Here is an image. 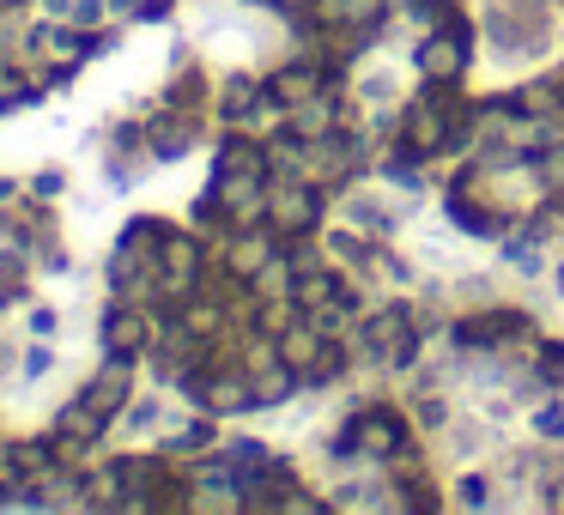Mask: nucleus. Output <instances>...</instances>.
Segmentation results:
<instances>
[{"mask_svg": "<svg viewBox=\"0 0 564 515\" xmlns=\"http://www.w3.org/2000/svg\"><path fill=\"white\" fill-rule=\"evenodd\" d=\"M315 212H322V195H310V188H267V219H274V231H286V237L310 231Z\"/></svg>", "mask_w": 564, "mask_h": 515, "instance_id": "f257e3e1", "label": "nucleus"}, {"mask_svg": "<svg viewBox=\"0 0 564 515\" xmlns=\"http://www.w3.org/2000/svg\"><path fill=\"white\" fill-rule=\"evenodd\" d=\"M407 140L419 145V152H437V145L449 140V109L444 104H419L413 121H407Z\"/></svg>", "mask_w": 564, "mask_h": 515, "instance_id": "f03ea898", "label": "nucleus"}, {"mask_svg": "<svg viewBox=\"0 0 564 515\" xmlns=\"http://www.w3.org/2000/svg\"><path fill=\"white\" fill-rule=\"evenodd\" d=\"M546 188H564V145L546 152Z\"/></svg>", "mask_w": 564, "mask_h": 515, "instance_id": "7ed1b4c3", "label": "nucleus"}]
</instances>
